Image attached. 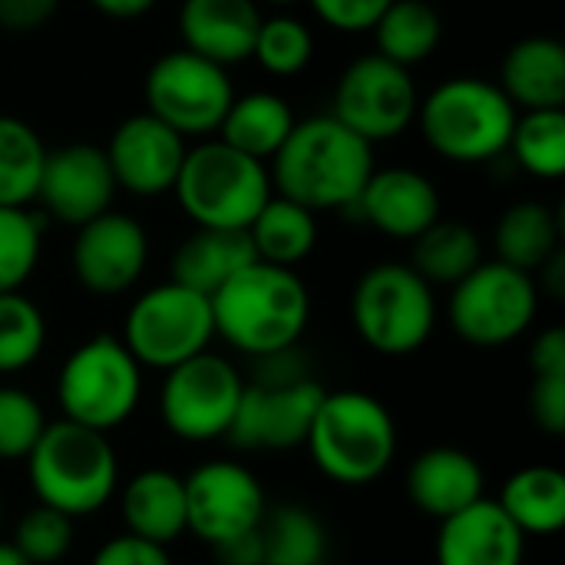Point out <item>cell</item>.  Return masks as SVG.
<instances>
[{"label":"cell","mask_w":565,"mask_h":565,"mask_svg":"<svg viewBox=\"0 0 565 565\" xmlns=\"http://www.w3.org/2000/svg\"><path fill=\"white\" fill-rule=\"evenodd\" d=\"M374 169V146L331 113L298 119L268 166L275 192L315 215L351 212Z\"/></svg>","instance_id":"1"},{"label":"cell","mask_w":565,"mask_h":565,"mask_svg":"<svg viewBox=\"0 0 565 565\" xmlns=\"http://www.w3.org/2000/svg\"><path fill=\"white\" fill-rule=\"evenodd\" d=\"M215 338L245 358H262L291 344L311 321V291L295 268L252 262L212 295Z\"/></svg>","instance_id":"2"},{"label":"cell","mask_w":565,"mask_h":565,"mask_svg":"<svg viewBox=\"0 0 565 565\" xmlns=\"http://www.w3.org/2000/svg\"><path fill=\"white\" fill-rule=\"evenodd\" d=\"M23 463L36 503L70 516L73 523L99 513L119 487V457L109 434L73 420L46 424Z\"/></svg>","instance_id":"3"},{"label":"cell","mask_w":565,"mask_h":565,"mask_svg":"<svg viewBox=\"0 0 565 565\" xmlns=\"http://www.w3.org/2000/svg\"><path fill=\"white\" fill-rule=\"evenodd\" d=\"M520 109L483 76H450L417 106L424 142L454 166H487L507 156Z\"/></svg>","instance_id":"4"},{"label":"cell","mask_w":565,"mask_h":565,"mask_svg":"<svg viewBox=\"0 0 565 565\" xmlns=\"http://www.w3.org/2000/svg\"><path fill=\"white\" fill-rule=\"evenodd\" d=\"M305 447L318 473L331 483L367 487L397 457V424L387 404L367 391H328Z\"/></svg>","instance_id":"5"},{"label":"cell","mask_w":565,"mask_h":565,"mask_svg":"<svg viewBox=\"0 0 565 565\" xmlns=\"http://www.w3.org/2000/svg\"><path fill=\"white\" fill-rule=\"evenodd\" d=\"M172 195L195 228L245 232L275 195V185L268 162L212 136L185 149Z\"/></svg>","instance_id":"6"},{"label":"cell","mask_w":565,"mask_h":565,"mask_svg":"<svg viewBox=\"0 0 565 565\" xmlns=\"http://www.w3.org/2000/svg\"><path fill=\"white\" fill-rule=\"evenodd\" d=\"M358 338L384 358L417 354L437 328V295L407 262L371 265L351 291Z\"/></svg>","instance_id":"7"},{"label":"cell","mask_w":565,"mask_h":565,"mask_svg":"<svg viewBox=\"0 0 565 565\" xmlns=\"http://www.w3.org/2000/svg\"><path fill=\"white\" fill-rule=\"evenodd\" d=\"M142 401V367L116 334H93L73 348L56 374L63 420L109 434L122 427Z\"/></svg>","instance_id":"8"},{"label":"cell","mask_w":565,"mask_h":565,"mask_svg":"<svg viewBox=\"0 0 565 565\" xmlns=\"http://www.w3.org/2000/svg\"><path fill=\"white\" fill-rule=\"evenodd\" d=\"M119 341L146 371H172L215 341L212 298L179 281L146 288L122 318Z\"/></svg>","instance_id":"9"},{"label":"cell","mask_w":565,"mask_h":565,"mask_svg":"<svg viewBox=\"0 0 565 565\" xmlns=\"http://www.w3.org/2000/svg\"><path fill=\"white\" fill-rule=\"evenodd\" d=\"M536 275L503 262H480L450 288L447 321L457 338L473 348H503L523 338L540 315Z\"/></svg>","instance_id":"10"},{"label":"cell","mask_w":565,"mask_h":565,"mask_svg":"<svg viewBox=\"0 0 565 565\" xmlns=\"http://www.w3.org/2000/svg\"><path fill=\"white\" fill-rule=\"evenodd\" d=\"M146 113L162 119L182 139H212L235 99L225 66L192 50L162 53L142 79Z\"/></svg>","instance_id":"11"},{"label":"cell","mask_w":565,"mask_h":565,"mask_svg":"<svg viewBox=\"0 0 565 565\" xmlns=\"http://www.w3.org/2000/svg\"><path fill=\"white\" fill-rule=\"evenodd\" d=\"M242 394L245 374L225 354L202 351L166 371L159 387V417L182 444L225 440Z\"/></svg>","instance_id":"12"},{"label":"cell","mask_w":565,"mask_h":565,"mask_svg":"<svg viewBox=\"0 0 565 565\" xmlns=\"http://www.w3.org/2000/svg\"><path fill=\"white\" fill-rule=\"evenodd\" d=\"M331 103V116L374 146L391 142L414 126L420 89L411 70L381 53H364L341 70Z\"/></svg>","instance_id":"13"},{"label":"cell","mask_w":565,"mask_h":565,"mask_svg":"<svg viewBox=\"0 0 565 565\" xmlns=\"http://www.w3.org/2000/svg\"><path fill=\"white\" fill-rule=\"evenodd\" d=\"M185 480V526L205 546H218L262 526L268 500L262 480L238 460H209Z\"/></svg>","instance_id":"14"},{"label":"cell","mask_w":565,"mask_h":565,"mask_svg":"<svg viewBox=\"0 0 565 565\" xmlns=\"http://www.w3.org/2000/svg\"><path fill=\"white\" fill-rule=\"evenodd\" d=\"M70 265L83 291L99 298L126 295L149 265V232L139 218L109 209L76 228Z\"/></svg>","instance_id":"15"},{"label":"cell","mask_w":565,"mask_h":565,"mask_svg":"<svg viewBox=\"0 0 565 565\" xmlns=\"http://www.w3.org/2000/svg\"><path fill=\"white\" fill-rule=\"evenodd\" d=\"M324 384L308 377L288 387H258L245 381V394L225 440L235 450H295L305 447L311 420L324 401Z\"/></svg>","instance_id":"16"},{"label":"cell","mask_w":565,"mask_h":565,"mask_svg":"<svg viewBox=\"0 0 565 565\" xmlns=\"http://www.w3.org/2000/svg\"><path fill=\"white\" fill-rule=\"evenodd\" d=\"M116 192L119 189L103 146L70 142L60 149H46L40 192H36V202L43 205L46 218L79 228L96 215L109 212Z\"/></svg>","instance_id":"17"},{"label":"cell","mask_w":565,"mask_h":565,"mask_svg":"<svg viewBox=\"0 0 565 565\" xmlns=\"http://www.w3.org/2000/svg\"><path fill=\"white\" fill-rule=\"evenodd\" d=\"M185 149H189V139H182L152 113L126 116L113 129L109 142L103 146L116 189L136 199H159L172 192Z\"/></svg>","instance_id":"18"},{"label":"cell","mask_w":565,"mask_h":565,"mask_svg":"<svg viewBox=\"0 0 565 565\" xmlns=\"http://www.w3.org/2000/svg\"><path fill=\"white\" fill-rule=\"evenodd\" d=\"M440 192L430 175L411 166H384L371 172L351 212L394 242H414L440 218Z\"/></svg>","instance_id":"19"},{"label":"cell","mask_w":565,"mask_h":565,"mask_svg":"<svg viewBox=\"0 0 565 565\" xmlns=\"http://www.w3.org/2000/svg\"><path fill=\"white\" fill-rule=\"evenodd\" d=\"M437 565H523L526 536L500 510L497 500H477L473 507L440 520Z\"/></svg>","instance_id":"20"},{"label":"cell","mask_w":565,"mask_h":565,"mask_svg":"<svg viewBox=\"0 0 565 565\" xmlns=\"http://www.w3.org/2000/svg\"><path fill=\"white\" fill-rule=\"evenodd\" d=\"M258 26H262V10L255 0H182L179 3L182 50H192L195 56H205L225 70L252 60Z\"/></svg>","instance_id":"21"},{"label":"cell","mask_w":565,"mask_h":565,"mask_svg":"<svg viewBox=\"0 0 565 565\" xmlns=\"http://www.w3.org/2000/svg\"><path fill=\"white\" fill-rule=\"evenodd\" d=\"M487 477L473 454L460 447H430L407 470V500L430 520H447L483 500Z\"/></svg>","instance_id":"22"},{"label":"cell","mask_w":565,"mask_h":565,"mask_svg":"<svg viewBox=\"0 0 565 565\" xmlns=\"http://www.w3.org/2000/svg\"><path fill=\"white\" fill-rule=\"evenodd\" d=\"M507 99L520 109H563L565 46L563 40L536 33L516 40L500 63V83Z\"/></svg>","instance_id":"23"},{"label":"cell","mask_w":565,"mask_h":565,"mask_svg":"<svg viewBox=\"0 0 565 565\" xmlns=\"http://www.w3.org/2000/svg\"><path fill=\"white\" fill-rule=\"evenodd\" d=\"M119 513L126 533L156 546H172L189 533L185 526V480L166 467L139 470L119 490Z\"/></svg>","instance_id":"24"},{"label":"cell","mask_w":565,"mask_h":565,"mask_svg":"<svg viewBox=\"0 0 565 565\" xmlns=\"http://www.w3.org/2000/svg\"><path fill=\"white\" fill-rule=\"evenodd\" d=\"M295 122H298V116L285 96H278L271 89H252L242 96L235 93L215 136L252 159L271 162L275 152L291 136Z\"/></svg>","instance_id":"25"},{"label":"cell","mask_w":565,"mask_h":565,"mask_svg":"<svg viewBox=\"0 0 565 565\" xmlns=\"http://www.w3.org/2000/svg\"><path fill=\"white\" fill-rule=\"evenodd\" d=\"M497 262L536 275L563 248V218L553 205L540 199L513 202L493 232Z\"/></svg>","instance_id":"26"},{"label":"cell","mask_w":565,"mask_h":565,"mask_svg":"<svg viewBox=\"0 0 565 565\" xmlns=\"http://www.w3.org/2000/svg\"><path fill=\"white\" fill-rule=\"evenodd\" d=\"M252 262L255 252L245 232L195 228L189 238L179 242L172 255V281L212 298L235 271H242Z\"/></svg>","instance_id":"27"},{"label":"cell","mask_w":565,"mask_h":565,"mask_svg":"<svg viewBox=\"0 0 565 565\" xmlns=\"http://www.w3.org/2000/svg\"><path fill=\"white\" fill-rule=\"evenodd\" d=\"M497 503L523 536H556L565 526V473L550 463L523 467L503 483Z\"/></svg>","instance_id":"28"},{"label":"cell","mask_w":565,"mask_h":565,"mask_svg":"<svg viewBox=\"0 0 565 565\" xmlns=\"http://www.w3.org/2000/svg\"><path fill=\"white\" fill-rule=\"evenodd\" d=\"M258 262L298 268L318 248V215L285 195H271L255 222L245 228Z\"/></svg>","instance_id":"29"},{"label":"cell","mask_w":565,"mask_h":565,"mask_svg":"<svg viewBox=\"0 0 565 565\" xmlns=\"http://www.w3.org/2000/svg\"><path fill=\"white\" fill-rule=\"evenodd\" d=\"M371 33L374 53L411 70L437 53L444 40V17L430 0H394Z\"/></svg>","instance_id":"30"},{"label":"cell","mask_w":565,"mask_h":565,"mask_svg":"<svg viewBox=\"0 0 565 565\" xmlns=\"http://www.w3.org/2000/svg\"><path fill=\"white\" fill-rule=\"evenodd\" d=\"M411 255V268L430 285L454 288L463 281L480 262H483V238L473 225L454 222V218H437L424 235H417Z\"/></svg>","instance_id":"31"},{"label":"cell","mask_w":565,"mask_h":565,"mask_svg":"<svg viewBox=\"0 0 565 565\" xmlns=\"http://www.w3.org/2000/svg\"><path fill=\"white\" fill-rule=\"evenodd\" d=\"M46 162L43 136L20 116L0 113V205L30 209Z\"/></svg>","instance_id":"32"},{"label":"cell","mask_w":565,"mask_h":565,"mask_svg":"<svg viewBox=\"0 0 565 565\" xmlns=\"http://www.w3.org/2000/svg\"><path fill=\"white\" fill-rule=\"evenodd\" d=\"M265 563L271 565H324L328 559V530L301 503H281L265 510L262 520Z\"/></svg>","instance_id":"33"},{"label":"cell","mask_w":565,"mask_h":565,"mask_svg":"<svg viewBox=\"0 0 565 565\" xmlns=\"http://www.w3.org/2000/svg\"><path fill=\"white\" fill-rule=\"evenodd\" d=\"M507 152L533 179H543V182L563 179L565 109H530V113H520Z\"/></svg>","instance_id":"34"},{"label":"cell","mask_w":565,"mask_h":565,"mask_svg":"<svg viewBox=\"0 0 565 565\" xmlns=\"http://www.w3.org/2000/svg\"><path fill=\"white\" fill-rule=\"evenodd\" d=\"M46 348V318L23 291L0 295V374H20Z\"/></svg>","instance_id":"35"},{"label":"cell","mask_w":565,"mask_h":565,"mask_svg":"<svg viewBox=\"0 0 565 565\" xmlns=\"http://www.w3.org/2000/svg\"><path fill=\"white\" fill-rule=\"evenodd\" d=\"M252 60L271 76H281V79L298 76L315 60V36H311L308 23H301L291 13L262 17V26L255 33V46H252Z\"/></svg>","instance_id":"36"},{"label":"cell","mask_w":565,"mask_h":565,"mask_svg":"<svg viewBox=\"0 0 565 565\" xmlns=\"http://www.w3.org/2000/svg\"><path fill=\"white\" fill-rule=\"evenodd\" d=\"M43 255V215L0 205V295L20 291Z\"/></svg>","instance_id":"37"},{"label":"cell","mask_w":565,"mask_h":565,"mask_svg":"<svg viewBox=\"0 0 565 565\" xmlns=\"http://www.w3.org/2000/svg\"><path fill=\"white\" fill-rule=\"evenodd\" d=\"M13 550L33 565H56L73 550V520L36 503L13 526Z\"/></svg>","instance_id":"38"},{"label":"cell","mask_w":565,"mask_h":565,"mask_svg":"<svg viewBox=\"0 0 565 565\" xmlns=\"http://www.w3.org/2000/svg\"><path fill=\"white\" fill-rule=\"evenodd\" d=\"M46 414L40 401L13 384H0V460H26L36 447L40 434L46 430Z\"/></svg>","instance_id":"39"},{"label":"cell","mask_w":565,"mask_h":565,"mask_svg":"<svg viewBox=\"0 0 565 565\" xmlns=\"http://www.w3.org/2000/svg\"><path fill=\"white\" fill-rule=\"evenodd\" d=\"M308 377H315L311 358L301 351V344H291V348H281V351L252 358V377H248V384H258V387H288V384H301Z\"/></svg>","instance_id":"40"},{"label":"cell","mask_w":565,"mask_h":565,"mask_svg":"<svg viewBox=\"0 0 565 565\" xmlns=\"http://www.w3.org/2000/svg\"><path fill=\"white\" fill-rule=\"evenodd\" d=\"M311 10L338 33H371L394 0H308Z\"/></svg>","instance_id":"41"},{"label":"cell","mask_w":565,"mask_h":565,"mask_svg":"<svg viewBox=\"0 0 565 565\" xmlns=\"http://www.w3.org/2000/svg\"><path fill=\"white\" fill-rule=\"evenodd\" d=\"M530 414L536 427L550 437L565 434V374H543L533 377L530 387Z\"/></svg>","instance_id":"42"},{"label":"cell","mask_w":565,"mask_h":565,"mask_svg":"<svg viewBox=\"0 0 565 565\" xmlns=\"http://www.w3.org/2000/svg\"><path fill=\"white\" fill-rule=\"evenodd\" d=\"M89 565H175L166 546H156L149 540H139L132 533H119L106 540Z\"/></svg>","instance_id":"43"},{"label":"cell","mask_w":565,"mask_h":565,"mask_svg":"<svg viewBox=\"0 0 565 565\" xmlns=\"http://www.w3.org/2000/svg\"><path fill=\"white\" fill-rule=\"evenodd\" d=\"M63 0H0V30L7 33H36L56 13Z\"/></svg>","instance_id":"44"},{"label":"cell","mask_w":565,"mask_h":565,"mask_svg":"<svg viewBox=\"0 0 565 565\" xmlns=\"http://www.w3.org/2000/svg\"><path fill=\"white\" fill-rule=\"evenodd\" d=\"M530 371L533 377L565 374V328H546L530 348Z\"/></svg>","instance_id":"45"},{"label":"cell","mask_w":565,"mask_h":565,"mask_svg":"<svg viewBox=\"0 0 565 565\" xmlns=\"http://www.w3.org/2000/svg\"><path fill=\"white\" fill-rule=\"evenodd\" d=\"M215 563L218 565H265V543H262V530L242 533L235 540H225L218 546H212Z\"/></svg>","instance_id":"46"},{"label":"cell","mask_w":565,"mask_h":565,"mask_svg":"<svg viewBox=\"0 0 565 565\" xmlns=\"http://www.w3.org/2000/svg\"><path fill=\"white\" fill-rule=\"evenodd\" d=\"M536 288L540 295H550L553 301H563L565 298V252L559 248L540 271H536Z\"/></svg>","instance_id":"47"},{"label":"cell","mask_w":565,"mask_h":565,"mask_svg":"<svg viewBox=\"0 0 565 565\" xmlns=\"http://www.w3.org/2000/svg\"><path fill=\"white\" fill-rule=\"evenodd\" d=\"M89 3L109 20H136L146 17L159 0H89Z\"/></svg>","instance_id":"48"},{"label":"cell","mask_w":565,"mask_h":565,"mask_svg":"<svg viewBox=\"0 0 565 565\" xmlns=\"http://www.w3.org/2000/svg\"><path fill=\"white\" fill-rule=\"evenodd\" d=\"M0 565H33V563H26V559L13 550V543H3V540H0Z\"/></svg>","instance_id":"49"},{"label":"cell","mask_w":565,"mask_h":565,"mask_svg":"<svg viewBox=\"0 0 565 565\" xmlns=\"http://www.w3.org/2000/svg\"><path fill=\"white\" fill-rule=\"evenodd\" d=\"M265 3H271V7H295V3H301V0H265Z\"/></svg>","instance_id":"50"},{"label":"cell","mask_w":565,"mask_h":565,"mask_svg":"<svg viewBox=\"0 0 565 565\" xmlns=\"http://www.w3.org/2000/svg\"><path fill=\"white\" fill-rule=\"evenodd\" d=\"M0 530H3V500H0Z\"/></svg>","instance_id":"51"},{"label":"cell","mask_w":565,"mask_h":565,"mask_svg":"<svg viewBox=\"0 0 565 565\" xmlns=\"http://www.w3.org/2000/svg\"><path fill=\"white\" fill-rule=\"evenodd\" d=\"M265 565H271V563H265Z\"/></svg>","instance_id":"52"}]
</instances>
